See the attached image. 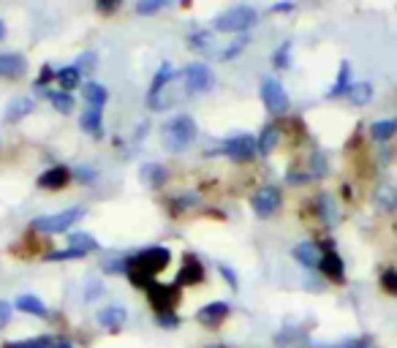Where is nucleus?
<instances>
[{"instance_id":"412c9836","label":"nucleus","mask_w":397,"mask_h":348,"mask_svg":"<svg viewBox=\"0 0 397 348\" xmlns=\"http://www.w3.org/2000/svg\"><path fill=\"white\" fill-rule=\"evenodd\" d=\"M55 79H57V85H60L63 93H71L74 87L82 85V71H79L76 66H66V68H60V71L55 74Z\"/></svg>"},{"instance_id":"3c124183","label":"nucleus","mask_w":397,"mask_h":348,"mask_svg":"<svg viewBox=\"0 0 397 348\" xmlns=\"http://www.w3.org/2000/svg\"><path fill=\"white\" fill-rule=\"evenodd\" d=\"M55 348H71V343H68V340H57V343H55Z\"/></svg>"},{"instance_id":"79ce46f5","label":"nucleus","mask_w":397,"mask_h":348,"mask_svg":"<svg viewBox=\"0 0 397 348\" xmlns=\"http://www.w3.org/2000/svg\"><path fill=\"white\" fill-rule=\"evenodd\" d=\"M158 324H161L164 329H174V326L180 324V319H177L174 313H158Z\"/></svg>"},{"instance_id":"ea45409f","label":"nucleus","mask_w":397,"mask_h":348,"mask_svg":"<svg viewBox=\"0 0 397 348\" xmlns=\"http://www.w3.org/2000/svg\"><path fill=\"white\" fill-rule=\"evenodd\" d=\"M96 6L101 14H115L120 8V0H96Z\"/></svg>"},{"instance_id":"4be33fe9","label":"nucleus","mask_w":397,"mask_h":348,"mask_svg":"<svg viewBox=\"0 0 397 348\" xmlns=\"http://www.w3.org/2000/svg\"><path fill=\"white\" fill-rule=\"evenodd\" d=\"M277 142H280V131H277V125L267 123L261 128V133H259V152L261 155H270L275 147H277Z\"/></svg>"},{"instance_id":"2eb2a0df","label":"nucleus","mask_w":397,"mask_h":348,"mask_svg":"<svg viewBox=\"0 0 397 348\" xmlns=\"http://www.w3.org/2000/svg\"><path fill=\"white\" fill-rule=\"evenodd\" d=\"M188 47L198 55H215V36L212 30H196L188 36Z\"/></svg>"},{"instance_id":"49530a36","label":"nucleus","mask_w":397,"mask_h":348,"mask_svg":"<svg viewBox=\"0 0 397 348\" xmlns=\"http://www.w3.org/2000/svg\"><path fill=\"white\" fill-rule=\"evenodd\" d=\"M52 68H44V71H41V74H38V79H36V85H38V87H44V85H47V82H50L52 79Z\"/></svg>"},{"instance_id":"bb28decb","label":"nucleus","mask_w":397,"mask_h":348,"mask_svg":"<svg viewBox=\"0 0 397 348\" xmlns=\"http://www.w3.org/2000/svg\"><path fill=\"white\" fill-rule=\"evenodd\" d=\"M109 99V93H106V87L99 85V82H85V101H87V106H103Z\"/></svg>"},{"instance_id":"603ef678","label":"nucleus","mask_w":397,"mask_h":348,"mask_svg":"<svg viewBox=\"0 0 397 348\" xmlns=\"http://www.w3.org/2000/svg\"><path fill=\"white\" fill-rule=\"evenodd\" d=\"M3 36H6V22L0 20V38H3Z\"/></svg>"},{"instance_id":"7ed1b4c3","label":"nucleus","mask_w":397,"mask_h":348,"mask_svg":"<svg viewBox=\"0 0 397 348\" xmlns=\"http://www.w3.org/2000/svg\"><path fill=\"white\" fill-rule=\"evenodd\" d=\"M82 215H85L82 207H68V210H63V212H57V215L36 218V221H33V229L41 231V234H63V231H68Z\"/></svg>"},{"instance_id":"6e6552de","label":"nucleus","mask_w":397,"mask_h":348,"mask_svg":"<svg viewBox=\"0 0 397 348\" xmlns=\"http://www.w3.org/2000/svg\"><path fill=\"white\" fill-rule=\"evenodd\" d=\"M224 152L237 161V164H245V161H253L259 155V139L256 136H248V133H240V136H231L224 142Z\"/></svg>"},{"instance_id":"1a4fd4ad","label":"nucleus","mask_w":397,"mask_h":348,"mask_svg":"<svg viewBox=\"0 0 397 348\" xmlns=\"http://www.w3.org/2000/svg\"><path fill=\"white\" fill-rule=\"evenodd\" d=\"M250 204H253V212L259 218H273L275 212L280 210V191L273 188V185H267V188L256 191V196H253Z\"/></svg>"},{"instance_id":"39448f33","label":"nucleus","mask_w":397,"mask_h":348,"mask_svg":"<svg viewBox=\"0 0 397 348\" xmlns=\"http://www.w3.org/2000/svg\"><path fill=\"white\" fill-rule=\"evenodd\" d=\"M182 82H185V90L191 96H201V93H207L212 87L215 76H212V68L207 63H191L182 71Z\"/></svg>"},{"instance_id":"a211bd4d","label":"nucleus","mask_w":397,"mask_h":348,"mask_svg":"<svg viewBox=\"0 0 397 348\" xmlns=\"http://www.w3.org/2000/svg\"><path fill=\"white\" fill-rule=\"evenodd\" d=\"M125 319H128V313H125L123 305H109V307L99 310L101 326H112V329H117V326H123L125 324Z\"/></svg>"},{"instance_id":"7c9ffc66","label":"nucleus","mask_w":397,"mask_h":348,"mask_svg":"<svg viewBox=\"0 0 397 348\" xmlns=\"http://www.w3.org/2000/svg\"><path fill=\"white\" fill-rule=\"evenodd\" d=\"M166 6H172V0H136V14H142V17H152V14L164 11Z\"/></svg>"},{"instance_id":"6ab92c4d","label":"nucleus","mask_w":397,"mask_h":348,"mask_svg":"<svg viewBox=\"0 0 397 348\" xmlns=\"http://www.w3.org/2000/svg\"><path fill=\"white\" fill-rule=\"evenodd\" d=\"M150 302L152 305H158V307H166L169 313H172V307H174V302H177V291H174L172 286H152L150 289Z\"/></svg>"},{"instance_id":"dca6fc26","label":"nucleus","mask_w":397,"mask_h":348,"mask_svg":"<svg viewBox=\"0 0 397 348\" xmlns=\"http://www.w3.org/2000/svg\"><path fill=\"white\" fill-rule=\"evenodd\" d=\"M322 270L324 275L329 277V280H343V275H346V267H343V259L335 253V250H324V259H322Z\"/></svg>"},{"instance_id":"b1692460","label":"nucleus","mask_w":397,"mask_h":348,"mask_svg":"<svg viewBox=\"0 0 397 348\" xmlns=\"http://www.w3.org/2000/svg\"><path fill=\"white\" fill-rule=\"evenodd\" d=\"M101 120H103V117H101V106H87L85 115H82V120H79V125H82L87 133L101 136V131H103V123H101Z\"/></svg>"},{"instance_id":"aec40b11","label":"nucleus","mask_w":397,"mask_h":348,"mask_svg":"<svg viewBox=\"0 0 397 348\" xmlns=\"http://www.w3.org/2000/svg\"><path fill=\"white\" fill-rule=\"evenodd\" d=\"M36 109V101L33 99H14L11 103H8V112H6V120L8 123H17V120H22V117H27L30 112Z\"/></svg>"},{"instance_id":"de8ad7c7","label":"nucleus","mask_w":397,"mask_h":348,"mask_svg":"<svg viewBox=\"0 0 397 348\" xmlns=\"http://www.w3.org/2000/svg\"><path fill=\"white\" fill-rule=\"evenodd\" d=\"M291 8H294V3H289V0H286V3H275L273 6L275 14H286V11H291Z\"/></svg>"},{"instance_id":"37998d69","label":"nucleus","mask_w":397,"mask_h":348,"mask_svg":"<svg viewBox=\"0 0 397 348\" xmlns=\"http://www.w3.org/2000/svg\"><path fill=\"white\" fill-rule=\"evenodd\" d=\"M8 321H11V305H8V302H0V329Z\"/></svg>"},{"instance_id":"8fccbe9b","label":"nucleus","mask_w":397,"mask_h":348,"mask_svg":"<svg viewBox=\"0 0 397 348\" xmlns=\"http://www.w3.org/2000/svg\"><path fill=\"white\" fill-rule=\"evenodd\" d=\"M340 348H373V343L370 340H354V343H346V346Z\"/></svg>"},{"instance_id":"f03ea898","label":"nucleus","mask_w":397,"mask_h":348,"mask_svg":"<svg viewBox=\"0 0 397 348\" xmlns=\"http://www.w3.org/2000/svg\"><path fill=\"white\" fill-rule=\"evenodd\" d=\"M194 136H196V123L188 115H177V117H172L169 123L164 125V142L174 152H182L194 142Z\"/></svg>"},{"instance_id":"f257e3e1","label":"nucleus","mask_w":397,"mask_h":348,"mask_svg":"<svg viewBox=\"0 0 397 348\" xmlns=\"http://www.w3.org/2000/svg\"><path fill=\"white\" fill-rule=\"evenodd\" d=\"M259 22V11L253 6H231L221 11L215 20H212V30L215 33H234V36H243L248 33L250 27Z\"/></svg>"},{"instance_id":"58836bf2","label":"nucleus","mask_w":397,"mask_h":348,"mask_svg":"<svg viewBox=\"0 0 397 348\" xmlns=\"http://www.w3.org/2000/svg\"><path fill=\"white\" fill-rule=\"evenodd\" d=\"M310 169H313V177H324L326 174V158H324V152H313Z\"/></svg>"},{"instance_id":"e433bc0d","label":"nucleus","mask_w":397,"mask_h":348,"mask_svg":"<svg viewBox=\"0 0 397 348\" xmlns=\"http://www.w3.org/2000/svg\"><path fill=\"white\" fill-rule=\"evenodd\" d=\"M381 289H384L387 294L397 297V270H384V273H381Z\"/></svg>"},{"instance_id":"4468645a","label":"nucleus","mask_w":397,"mask_h":348,"mask_svg":"<svg viewBox=\"0 0 397 348\" xmlns=\"http://www.w3.org/2000/svg\"><path fill=\"white\" fill-rule=\"evenodd\" d=\"M229 316V305L226 302H210L207 307H201L198 310V321L204 324V326H215V324H221Z\"/></svg>"},{"instance_id":"20e7f679","label":"nucleus","mask_w":397,"mask_h":348,"mask_svg":"<svg viewBox=\"0 0 397 348\" xmlns=\"http://www.w3.org/2000/svg\"><path fill=\"white\" fill-rule=\"evenodd\" d=\"M169 261H172V256H169L166 248H147V250H142L139 256L128 259L125 264H128V267H136V270H142V273H147L150 277H155L161 270L169 267Z\"/></svg>"},{"instance_id":"c85d7f7f","label":"nucleus","mask_w":397,"mask_h":348,"mask_svg":"<svg viewBox=\"0 0 397 348\" xmlns=\"http://www.w3.org/2000/svg\"><path fill=\"white\" fill-rule=\"evenodd\" d=\"M316 207H319V215H322L326 224H335L338 210H335V204H332V196H329V194H319V196H316Z\"/></svg>"},{"instance_id":"cd10ccee","label":"nucleus","mask_w":397,"mask_h":348,"mask_svg":"<svg viewBox=\"0 0 397 348\" xmlns=\"http://www.w3.org/2000/svg\"><path fill=\"white\" fill-rule=\"evenodd\" d=\"M142 180L147 182L150 188H158V185L166 182V169L158 166V164H145V166H142Z\"/></svg>"},{"instance_id":"c756f323","label":"nucleus","mask_w":397,"mask_h":348,"mask_svg":"<svg viewBox=\"0 0 397 348\" xmlns=\"http://www.w3.org/2000/svg\"><path fill=\"white\" fill-rule=\"evenodd\" d=\"M50 101L52 106L57 109V112H63V115H68V112H74L76 101L71 93H63V90H57V93H50Z\"/></svg>"},{"instance_id":"f704fd0d","label":"nucleus","mask_w":397,"mask_h":348,"mask_svg":"<svg viewBox=\"0 0 397 348\" xmlns=\"http://www.w3.org/2000/svg\"><path fill=\"white\" fill-rule=\"evenodd\" d=\"M52 338H30V340H17V343H6L3 348H52Z\"/></svg>"},{"instance_id":"9d476101","label":"nucleus","mask_w":397,"mask_h":348,"mask_svg":"<svg viewBox=\"0 0 397 348\" xmlns=\"http://www.w3.org/2000/svg\"><path fill=\"white\" fill-rule=\"evenodd\" d=\"M27 68L25 55L20 52H0V79H17Z\"/></svg>"},{"instance_id":"2f4dec72","label":"nucleus","mask_w":397,"mask_h":348,"mask_svg":"<svg viewBox=\"0 0 397 348\" xmlns=\"http://www.w3.org/2000/svg\"><path fill=\"white\" fill-rule=\"evenodd\" d=\"M250 44V38L243 33V36H237L234 41H229V47H226L224 52H221V60H234L237 55H243L245 52V47Z\"/></svg>"},{"instance_id":"f3484780","label":"nucleus","mask_w":397,"mask_h":348,"mask_svg":"<svg viewBox=\"0 0 397 348\" xmlns=\"http://www.w3.org/2000/svg\"><path fill=\"white\" fill-rule=\"evenodd\" d=\"M68 180H71V172H68L66 166H55V169H50V172H44L38 177V185L47 188V191H57V188H63Z\"/></svg>"},{"instance_id":"393cba45","label":"nucleus","mask_w":397,"mask_h":348,"mask_svg":"<svg viewBox=\"0 0 397 348\" xmlns=\"http://www.w3.org/2000/svg\"><path fill=\"white\" fill-rule=\"evenodd\" d=\"M346 99L351 101L354 106H365V103H370L373 101V85L370 82H354Z\"/></svg>"},{"instance_id":"ddd939ff","label":"nucleus","mask_w":397,"mask_h":348,"mask_svg":"<svg viewBox=\"0 0 397 348\" xmlns=\"http://www.w3.org/2000/svg\"><path fill=\"white\" fill-rule=\"evenodd\" d=\"M351 63L343 60L340 63V68H338V76H335V82H332V87L326 90V99H340V96H348V90H351Z\"/></svg>"},{"instance_id":"4c0bfd02","label":"nucleus","mask_w":397,"mask_h":348,"mask_svg":"<svg viewBox=\"0 0 397 348\" xmlns=\"http://www.w3.org/2000/svg\"><path fill=\"white\" fill-rule=\"evenodd\" d=\"M85 253L76 248H66V250H57V253H50V261H68V259H82Z\"/></svg>"},{"instance_id":"c9c22d12","label":"nucleus","mask_w":397,"mask_h":348,"mask_svg":"<svg viewBox=\"0 0 397 348\" xmlns=\"http://www.w3.org/2000/svg\"><path fill=\"white\" fill-rule=\"evenodd\" d=\"M378 207H381V210H387V212H392V210H395L397 207V191L395 188H389V185H387V188H381V191H378Z\"/></svg>"},{"instance_id":"72a5a7b5","label":"nucleus","mask_w":397,"mask_h":348,"mask_svg":"<svg viewBox=\"0 0 397 348\" xmlns=\"http://www.w3.org/2000/svg\"><path fill=\"white\" fill-rule=\"evenodd\" d=\"M68 242H71V248L82 250V253H93V250L99 248V242H96L90 234H71Z\"/></svg>"},{"instance_id":"a19ab883","label":"nucleus","mask_w":397,"mask_h":348,"mask_svg":"<svg viewBox=\"0 0 397 348\" xmlns=\"http://www.w3.org/2000/svg\"><path fill=\"white\" fill-rule=\"evenodd\" d=\"M93 63H96V55H93V52H87V55H82V57L76 60V68H79V71H82V68H85V71H90V68H96Z\"/></svg>"},{"instance_id":"473e14b6","label":"nucleus","mask_w":397,"mask_h":348,"mask_svg":"<svg viewBox=\"0 0 397 348\" xmlns=\"http://www.w3.org/2000/svg\"><path fill=\"white\" fill-rule=\"evenodd\" d=\"M273 66L275 68H289L291 66V41H283L273 55Z\"/></svg>"},{"instance_id":"a878e982","label":"nucleus","mask_w":397,"mask_h":348,"mask_svg":"<svg viewBox=\"0 0 397 348\" xmlns=\"http://www.w3.org/2000/svg\"><path fill=\"white\" fill-rule=\"evenodd\" d=\"M17 307H20L22 313H30V316H47V313H50V310H47V305H44L38 297H33V294H22V297H17Z\"/></svg>"},{"instance_id":"9b49d317","label":"nucleus","mask_w":397,"mask_h":348,"mask_svg":"<svg viewBox=\"0 0 397 348\" xmlns=\"http://www.w3.org/2000/svg\"><path fill=\"white\" fill-rule=\"evenodd\" d=\"M294 253V259H297L302 267H308V270H316V267H322V259H324V250L316 245V242H299L297 248L291 250Z\"/></svg>"},{"instance_id":"0eeeda50","label":"nucleus","mask_w":397,"mask_h":348,"mask_svg":"<svg viewBox=\"0 0 397 348\" xmlns=\"http://www.w3.org/2000/svg\"><path fill=\"white\" fill-rule=\"evenodd\" d=\"M174 79V68L172 63H161V68L155 71V76H152V82H150L147 87V106L152 109V112H164V90L172 85Z\"/></svg>"},{"instance_id":"a18cd8bd","label":"nucleus","mask_w":397,"mask_h":348,"mask_svg":"<svg viewBox=\"0 0 397 348\" xmlns=\"http://www.w3.org/2000/svg\"><path fill=\"white\" fill-rule=\"evenodd\" d=\"M76 177H79L82 182H93V180H96V172H93V169H76Z\"/></svg>"},{"instance_id":"f8f14e48","label":"nucleus","mask_w":397,"mask_h":348,"mask_svg":"<svg viewBox=\"0 0 397 348\" xmlns=\"http://www.w3.org/2000/svg\"><path fill=\"white\" fill-rule=\"evenodd\" d=\"M201 280H204V267L198 264L194 256H185V264H182V270L177 273L174 283H177V286H196Z\"/></svg>"},{"instance_id":"c03bdc74","label":"nucleus","mask_w":397,"mask_h":348,"mask_svg":"<svg viewBox=\"0 0 397 348\" xmlns=\"http://www.w3.org/2000/svg\"><path fill=\"white\" fill-rule=\"evenodd\" d=\"M310 177H313V174H305V172H291V174H289V182H291V185H305V182H308Z\"/></svg>"},{"instance_id":"09e8293b","label":"nucleus","mask_w":397,"mask_h":348,"mask_svg":"<svg viewBox=\"0 0 397 348\" xmlns=\"http://www.w3.org/2000/svg\"><path fill=\"white\" fill-rule=\"evenodd\" d=\"M221 273H224V277L229 280V286H231V289H237V275L231 273L229 267H221Z\"/></svg>"},{"instance_id":"423d86ee","label":"nucleus","mask_w":397,"mask_h":348,"mask_svg":"<svg viewBox=\"0 0 397 348\" xmlns=\"http://www.w3.org/2000/svg\"><path fill=\"white\" fill-rule=\"evenodd\" d=\"M261 101H264V106L273 112V115H286L289 112V93L283 90V85L273 79V76H264L261 79Z\"/></svg>"},{"instance_id":"5701e85b","label":"nucleus","mask_w":397,"mask_h":348,"mask_svg":"<svg viewBox=\"0 0 397 348\" xmlns=\"http://www.w3.org/2000/svg\"><path fill=\"white\" fill-rule=\"evenodd\" d=\"M397 133V117H387V120H375L370 125V136L375 142H389Z\"/></svg>"}]
</instances>
